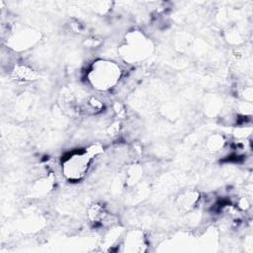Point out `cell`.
Returning a JSON list of instances; mask_svg holds the SVG:
<instances>
[{
    "label": "cell",
    "mask_w": 253,
    "mask_h": 253,
    "mask_svg": "<svg viewBox=\"0 0 253 253\" xmlns=\"http://www.w3.org/2000/svg\"><path fill=\"white\" fill-rule=\"evenodd\" d=\"M15 75L22 80H32L35 77V72L26 66H19L15 68Z\"/></svg>",
    "instance_id": "obj_3"
},
{
    "label": "cell",
    "mask_w": 253,
    "mask_h": 253,
    "mask_svg": "<svg viewBox=\"0 0 253 253\" xmlns=\"http://www.w3.org/2000/svg\"><path fill=\"white\" fill-rule=\"evenodd\" d=\"M121 69L118 64L109 60H99L94 63L88 73L92 85L99 90L111 89L120 79Z\"/></svg>",
    "instance_id": "obj_2"
},
{
    "label": "cell",
    "mask_w": 253,
    "mask_h": 253,
    "mask_svg": "<svg viewBox=\"0 0 253 253\" xmlns=\"http://www.w3.org/2000/svg\"><path fill=\"white\" fill-rule=\"evenodd\" d=\"M101 148L93 145L87 149L74 150L62 159V173L69 181H79L86 174L93 157L99 153Z\"/></svg>",
    "instance_id": "obj_1"
}]
</instances>
